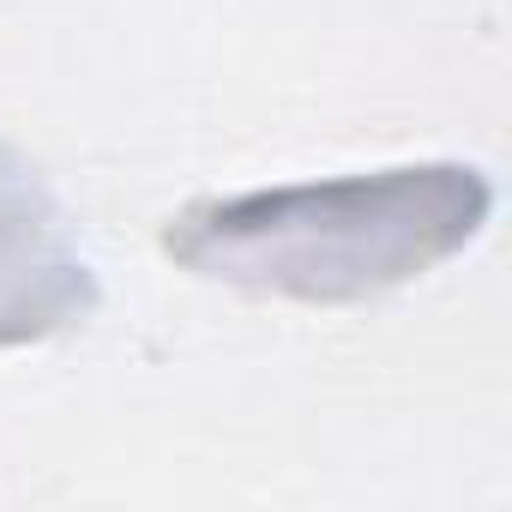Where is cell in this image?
I'll return each mask as SVG.
<instances>
[{
  "mask_svg": "<svg viewBox=\"0 0 512 512\" xmlns=\"http://www.w3.org/2000/svg\"><path fill=\"white\" fill-rule=\"evenodd\" d=\"M97 314V272L31 157L0 139V350L43 344Z\"/></svg>",
  "mask_w": 512,
  "mask_h": 512,
  "instance_id": "7a4b0ae2",
  "label": "cell"
},
{
  "mask_svg": "<svg viewBox=\"0 0 512 512\" xmlns=\"http://www.w3.org/2000/svg\"><path fill=\"white\" fill-rule=\"evenodd\" d=\"M494 211L470 163H398L193 199L163 223V253L223 290L266 302H374L464 253Z\"/></svg>",
  "mask_w": 512,
  "mask_h": 512,
  "instance_id": "6da1fadb",
  "label": "cell"
}]
</instances>
